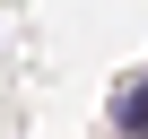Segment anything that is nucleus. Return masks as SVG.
<instances>
[{"mask_svg": "<svg viewBox=\"0 0 148 139\" xmlns=\"http://www.w3.org/2000/svg\"><path fill=\"white\" fill-rule=\"evenodd\" d=\"M113 139H148V78L113 87Z\"/></svg>", "mask_w": 148, "mask_h": 139, "instance_id": "1", "label": "nucleus"}]
</instances>
